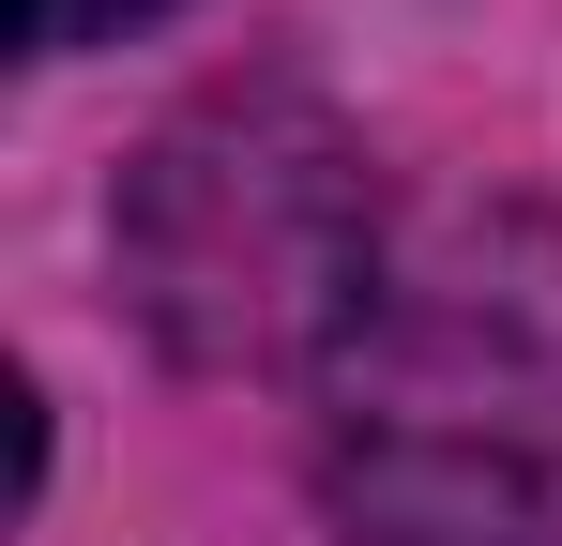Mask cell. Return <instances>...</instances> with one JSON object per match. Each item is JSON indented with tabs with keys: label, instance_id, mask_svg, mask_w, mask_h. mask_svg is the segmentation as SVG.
<instances>
[{
	"label": "cell",
	"instance_id": "obj_1",
	"mask_svg": "<svg viewBox=\"0 0 562 546\" xmlns=\"http://www.w3.org/2000/svg\"><path fill=\"white\" fill-rule=\"evenodd\" d=\"M122 273L153 304V334L198 364V379H289L366 334L380 304V213H366V168L350 137L304 106V91H213L183 106L137 182H122Z\"/></svg>",
	"mask_w": 562,
	"mask_h": 546
},
{
	"label": "cell",
	"instance_id": "obj_2",
	"mask_svg": "<svg viewBox=\"0 0 562 546\" xmlns=\"http://www.w3.org/2000/svg\"><path fill=\"white\" fill-rule=\"evenodd\" d=\"M350 546H562V319L502 273H380L335 350Z\"/></svg>",
	"mask_w": 562,
	"mask_h": 546
},
{
	"label": "cell",
	"instance_id": "obj_3",
	"mask_svg": "<svg viewBox=\"0 0 562 546\" xmlns=\"http://www.w3.org/2000/svg\"><path fill=\"white\" fill-rule=\"evenodd\" d=\"M153 15H183V0H15V61H77V46L153 31Z\"/></svg>",
	"mask_w": 562,
	"mask_h": 546
}]
</instances>
